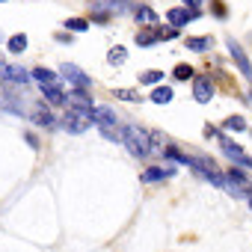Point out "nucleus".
I'll use <instances>...</instances> for the list:
<instances>
[{
	"label": "nucleus",
	"mask_w": 252,
	"mask_h": 252,
	"mask_svg": "<svg viewBox=\"0 0 252 252\" xmlns=\"http://www.w3.org/2000/svg\"><path fill=\"white\" fill-rule=\"evenodd\" d=\"M122 143H125V149H128L134 158H146V155L152 152V146H149V131L137 128V125H128V128H125Z\"/></svg>",
	"instance_id": "obj_1"
},
{
	"label": "nucleus",
	"mask_w": 252,
	"mask_h": 252,
	"mask_svg": "<svg viewBox=\"0 0 252 252\" xmlns=\"http://www.w3.org/2000/svg\"><path fill=\"white\" fill-rule=\"evenodd\" d=\"M63 125H65V131H68V134H83L89 125H92L89 110H68L65 119H63Z\"/></svg>",
	"instance_id": "obj_2"
},
{
	"label": "nucleus",
	"mask_w": 252,
	"mask_h": 252,
	"mask_svg": "<svg viewBox=\"0 0 252 252\" xmlns=\"http://www.w3.org/2000/svg\"><path fill=\"white\" fill-rule=\"evenodd\" d=\"M89 119H92V125H98L101 131L116 128V110H110V107H92L89 110Z\"/></svg>",
	"instance_id": "obj_3"
},
{
	"label": "nucleus",
	"mask_w": 252,
	"mask_h": 252,
	"mask_svg": "<svg viewBox=\"0 0 252 252\" xmlns=\"http://www.w3.org/2000/svg\"><path fill=\"white\" fill-rule=\"evenodd\" d=\"M60 71H63V77H65V80H71L77 89H89V86H92L89 74H83V71H80L77 65H71V63H63V65H60Z\"/></svg>",
	"instance_id": "obj_4"
},
{
	"label": "nucleus",
	"mask_w": 252,
	"mask_h": 252,
	"mask_svg": "<svg viewBox=\"0 0 252 252\" xmlns=\"http://www.w3.org/2000/svg\"><path fill=\"white\" fill-rule=\"evenodd\" d=\"M228 54L234 57V63H237V68L243 71V77H249V80H252V63H249V57L243 54V48H240L234 39H228Z\"/></svg>",
	"instance_id": "obj_5"
},
{
	"label": "nucleus",
	"mask_w": 252,
	"mask_h": 252,
	"mask_svg": "<svg viewBox=\"0 0 252 252\" xmlns=\"http://www.w3.org/2000/svg\"><path fill=\"white\" fill-rule=\"evenodd\" d=\"M166 18H169V24L178 30V27H184L187 21H196V18H199V12H196V9H187V6H178V9H169V12H166Z\"/></svg>",
	"instance_id": "obj_6"
},
{
	"label": "nucleus",
	"mask_w": 252,
	"mask_h": 252,
	"mask_svg": "<svg viewBox=\"0 0 252 252\" xmlns=\"http://www.w3.org/2000/svg\"><path fill=\"white\" fill-rule=\"evenodd\" d=\"M193 98H196L199 104H208V101L214 98V83H211L208 77H199L196 86H193Z\"/></svg>",
	"instance_id": "obj_7"
},
{
	"label": "nucleus",
	"mask_w": 252,
	"mask_h": 252,
	"mask_svg": "<svg viewBox=\"0 0 252 252\" xmlns=\"http://www.w3.org/2000/svg\"><path fill=\"white\" fill-rule=\"evenodd\" d=\"M222 152H225V155H228V158H231L234 163H240V166H249V169H252V158H246L240 146H234V143L222 140Z\"/></svg>",
	"instance_id": "obj_8"
},
{
	"label": "nucleus",
	"mask_w": 252,
	"mask_h": 252,
	"mask_svg": "<svg viewBox=\"0 0 252 252\" xmlns=\"http://www.w3.org/2000/svg\"><path fill=\"white\" fill-rule=\"evenodd\" d=\"M3 80H9V83H15V86H24V83L30 80V74H27L21 65H3Z\"/></svg>",
	"instance_id": "obj_9"
},
{
	"label": "nucleus",
	"mask_w": 252,
	"mask_h": 252,
	"mask_svg": "<svg viewBox=\"0 0 252 252\" xmlns=\"http://www.w3.org/2000/svg\"><path fill=\"white\" fill-rule=\"evenodd\" d=\"M74 110H92V98L86 95V89H74V92H68V98H65Z\"/></svg>",
	"instance_id": "obj_10"
},
{
	"label": "nucleus",
	"mask_w": 252,
	"mask_h": 252,
	"mask_svg": "<svg viewBox=\"0 0 252 252\" xmlns=\"http://www.w3.org/2000/svg\"><path fill=\"white\" fill-rule=\"evenodd\" d=\"M42 95H45L51 104H65V92H63L57 83H45V86H42Z\"/></svg>",
	"instance_id": "obj_11"
},
{
	"label": "nucleus",
	"mask_w": 252,
	"mask_h": 252,
	"mask_svg": "<svg viewBox=\"0 0 252 252\" xmlns=\"http://www.w3.org/2000/svg\"><path fill=\"white\" fill-rule=\"evenodd\" d=\"M33 122H36V125H45V128H51V125H54V116H51L48 107H36V110H33Z\"/></svg>",
	"instance_id": "obj_12"
},
{
	"label": "nucleus",
	"mask_w": 252,
	"mask_h": 252,
	"mask_svg": "<svg viewBox=\"0 0 252 252\" xmlns=\"http://www.w3.org/2000/svg\"><path fill=\"white\" fill-rule=\"evenodd\" d=\"M125 60H128V51H125L122 45H116V48H110V54H107V63H110V65H122Z\"/></svg>",
	"instance_id": "obj_13"
},
{
	"label": "nucleus",
	"mask_w": 252,
	"mask_h": 252,
	"mask_svg": "<svg viewBox=\"0 0 252 252\" xmlns=\"http://www.w3.org/2000/svg\"><path fill=\"white\" fill-rule=\"evenodd\" d=\"M137 21H140V24H158V15H155L152 6H140V9H137Z\"/></svg>",
	"instance_id": "obj_14"
},
{
	"label": "nucleus",
	"mask_w": 252,
	"mask_h": 252,
	"mask_svg": "<svg viewBox=\"0 0 252 252\" xmlns=\"http://www.w3.org/2000/svg\"><path fill=\"white\" fill-rule=\"evenodd\" d=\"M187 48L196 51V54H202V51L211 48V39H205V36H193V39H187Z\"/></svg>",
	"instance_id": "obj_15"
},
{
	"label": "nucleus",
	"mask_w": 252,
	"mask_h": 252,
	"mask_svg": "<svg viewBox=\"0 0 252 252\" xmlns=\"http://www.w3.org/2000/svg\"><path fill=\"white\" fill-rule=\"evenodd\" d=\"M152 101H155V104H169V101H172V89H169V86H158V89L152 92Z\"/></svg>",
	"instance_id": "obj_16"
},
{
	"label": "nucleus",
	"mask_w": 252,
	"mask_h": 252,
	"mask_svg": "<svg viewBox=\"0 0 252 252\" xmlns=\"http://www.w3.org/2000/svg\"><path fill=\"white\" fill-rule=\"evenodd\" d=\"M24 48H27V36H24V33H18V36L9 39V51H12V54H21Z\"/></svg>",
	"instance_id": "obj_17"
},
{
	"label": "nucleus",
	"mask_w": 252,
	"mask_h": 252,
	"mask_svg": "<svg viewBox=\"0 0 252 252\" xmlns=\"http://www.w3.org/2000/svg\"><path fill=\"white\" fill-rule=\"evenodd\" d=\"M225 178H228L231 184H237V187H243V190H252V187H249V181H246V175H243V172H237V169H231V172H228Z\"/></svg>",
	"instance_id": "obj_18"
},
{
	"label": "nucleus",
	"mask_w": 252,
	"mask_h": 252,
	"mask_svg": "<svg viewBox=\"0 0 252 252\" xmlns=\"http://www.w3.org/2000/svg\"><path fill=\"white\" fill-rule=\"evenodd\" d=\"M163 175H166L163 169H158V166H152V169H146V172H143V181H146V184H155V181H160Z\"/></svg>",
	"instance_id": "obj_19"
},
{
	"label": "nucleus",
	"mask_w": 252,
	"mask_h": 252,
	"mask_svg": "<svg viewBox=\"0 0 252 252\" xmlns=\"http://www.w3.org/2000/svg\"><path fill=\"white\" fill-rule=\"evenodd\" d=\"M225 128H228V131H243L246 122H243L240 116H228V119H225Z\"/></svg>",
	"instance_id": "obj_20"
},
{
	"label": "nucleus",
	"mask_w": 252,
	"mask_h": 252,
	"mask_svg": "<svg viewBox=\"0 0 252 252\" xmlns=\"http://www.w3.org/2000/svg\"><path fill=\"white\" fill-rule=\"evenodd\" d=\"M33 77H36L39 83H54V71H48V68H36Z\"/></svg>",
	"instance_id": "obj_21"
},
{
	"label": "nucleus",
	"mask_w": 252,
	"mask_h": 252,
	"mask_svg": "<svg viewBox=\"0 0 252 252\" xmlns=\"http://www.w3.org/2000/svg\"><path fill=\"white\" fill-rule=\"evenodd\" d=\"M65 27H68V30H74V33H83L89 24H86L83 18H71V21H65Z\"/></svg>",
	"instance_id": "obj_22"
},
{
	"label": "nucleus",
	"mask_w": 252,
	"mask_h": 252,
	"mask_svg": "<svg viewBox=\"0 0 252 252\" xmlns=\"http://www.w3.org/2000/svg\"><path fill=\"white\" fill-rule=\"evenodd\" d=\"M155 42H158L155 33H140V36H137V45H143V48H149V45H155Z\"/></svg>",
	"instance_id": "obj_23"
},
{
	"label": "nucleus",
	"mask_w": 252,
	"mask_h": 252,
	"mask_svg": "<svg viewBox=\"0 0 252 252\" xmlns=\"http://www.w3.org/2000/svg\"><path fill=\"white\" fill-rule=\"evenodd\" d=\"M175 77L178 80H190L193 77V68L190 65H175Z\"/></svg>",
	"instance_id": "obj_24"
},
{
	"label": "nucleus",
	"mask_w": 252,
	"mask_h": 252,
	"mask_svg": "<svg viewBox=\"0 0 252 252\" xmlns=\"http://www.w3.org/2000/svg\"><path fill=\"white\" fill-rule=\"evenodd\" d=\"M140 80H143V83H160V80H163V71H146Z\"/></svg>",
	"instance_id": "obj_25"
},
{
	"label": "nucleus",
	"mask_w": 252,
	"mask_h": 252,
	"mask_svg": "<svg viewBox=\"0 0 252 252\" xmlns=\"http://www.w3.org/2000/svg\"><path fill=\"white\" fill-rule=\"evenodd\" d=\"M116 98H122V101H140V95H137V92H131V89H119V92H116Z\"/></svg>",
	"instance_id": "obj_26"
},
{
	"label": "nucleus",
	"mask_w": 252,
	"mask_h": 252,
	"mask_svg": "<svg viewBox=\"0 0 252 252\" xmlns=\"http://www.w3.org/2000/svg\"><path fill=\"white\" fill-rule=\"evenodd\" d=\"M205 0H184V6H190V9H196V6H202Z\"/></svg>",
	"instance_id": "obj_27"
},
{
	"label": "nucleus",
	"mask_w": 252,
	"mask_h": 252,
	"mask_svg": "<svg viewBox=\"0 0 252 252\" xmlns=\"http://www.w3.org/2000/svg\"><path fill=\"white\" fill-rule=\"evenodd\" d=\"M0 77H3V63H0Z\"/></svg>",
	"instance_id": "obj_28"
},
{
	"label": "nucleus",
	"mask_w": 252,
	"mask_h": 252,
	"mask_svg": "<svg viewBox=\"0 0 252 252\" xmlns=\"http://www.w3.org/2000/svg\"><path fill=\"white\" fill-rule=\"evenodd\" d=\"M249 202H252V196H249Z\"/></svg>",
	"instance_id": "obj_29"
},
{
	"label": "nucleus",
	"mask_w": 252,
	"mask_h": 252,
	"mask_svg": "<svg viewBox=\"0 0 252 252\" xmlns=\"http://www.w3.org/2000/svg\"><path fill=\"white\" fill-rule=\"evenodd\" d=\"M0 3H3V0H0Z\"/></svg>",
	"instance_id": "obj_30"
}]
</instances>
